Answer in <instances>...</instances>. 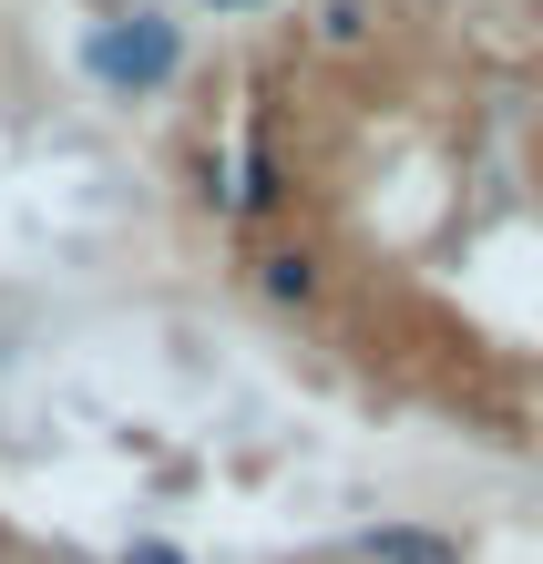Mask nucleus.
<instances>
[{
	"mask_svg": "<svg viewBox=\"0 0 543 564\" xmlns=\"http://www.w3.org/2000/svg\"><path fill=\"white\" fill-rule=\"evenodd\" d=\"M257 297L308 308V297H318V257H308V247H267V257H257Z\"/></svg>",
	"mask_w": 543,
	"mask_h": 564,
	"instance_id": "7ed1b4c3",
	"label": "nucleus"
},
{
	"mask_svg": "<svg viewBox=\"0 0 543 564\" xmlns=\"http://www.w3.org/2000/svg\"><path fill=\"white\" fill-rule=\"evenodd\" d=\"M206 11H257V0H206Z\"/></svg>",
	"mask_w": 543,
	"mask_h": 564,
	"instance_id": "0eeeda50",
	"label": "nucleus"
},
{
	"mask_svg": "<svg viewBox=\"0 0 543 564\" xmlns=\"http://www.w3.org/2000/svg\"><path fill=\"white\" fill-rule=\"evenodd\" d=\"M318 31H328V42H359V31H369V11H359V0H328V11H318Z\"/></svg>",
	"mask_w": 543,
	"mask_h": 564,
	"instance_id": "39448f33",
	"label": "nucleus"
},
{
	"mask_svg": "<svg viewBox=\"0 0 543 564\" xmlns=\"http://www.w3.org/2000/svg\"><path fill=\"white\" fill-rule=\"evenodd\" d=\"M359 564H461V544L431 534V523H369V534H359Z\"/></svg>",
	"mask_w": 543,
	"mask_h": 564,
	"instance_id": "f03ea898",
	"label": "nucleus"
},
{
	"mask_svg": "<svg viewBox=\"0 0 543 564\" xmlns=\"http://www.w3.org/2000/svg\"><path fill=\"white\" fill-rule=\"evenodd\" d=\"M278 195H287V185H278V154L247 144V164H236V185H226V206H236V216H278Z\"/></svg>",
	"mask_w": 543,
	"mask_h": 564,
	"instance_id": "20e7f679",
	"label": "nucleus"
},
{
	"mask_svg": "<svg viewBox=\"0 0 543 564\" xmlns=\"http://www.w3.org/2000/svg\"><path fill=\"white\" fill-rule=\"evenodd\" d=\"M83 62H93V83H104V93H164V83L185 73V21L175 11H113L83 42Z\"/></svg>",
	"mask_w": 543,
	"mask_h": 564,
	"instance_id": "f257e3e1",
	"label": "nucleus"
},
{
	"mask_svg": "<svg viewBox=\"0 0 543 564\" xmlns=\"http://www.w3.org/2000/svg\"><path fill=\"white\" fill-rule=\"evenodd\" d=\"M123 564H195V554H175L164 534H144V544H123Z\"/></svg>",
	"mask_w": 543,
	"mask_h": 564,
	"instance_id": "423d86ee",
	"label": "nucleus"
}]
</instances>
